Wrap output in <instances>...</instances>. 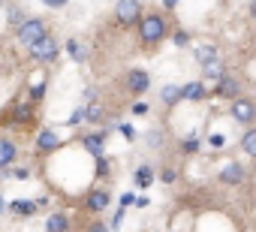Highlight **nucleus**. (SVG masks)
I'll return each mask as SVG.
<instances>
[{"label": "nucleus", "instance_id": "1", "mask_svg": "<svg viewBox=\"0 0 256 232\" xmlns=\"http://www.w3.org/2000/svg\"><path fill=\"white\" fill-rule=\"evenodd\" d=\"M166 34H169V22H166L160 12L142 16V22H139V36H142L145 46H157V42H163Z\"/></svg>", "mask_w": 256, "mask_h": 232}, {"label": "nucleus", "instance_id": "2", "mask_svg": "<svg viewBox=\"0 0 256 232\" xmlns=\"http://www.w3.org/2000/svg\"><path fill=\"white\" fill-rule=\"evenodd\" d=\"M114 22L118 28H133L142 22V0H118V6H114Z\"/></svg>", "mask_w": 256, "mask_h": 232}, {"label": "nucleus", "instance_id": "3", "mask_svg": "<svg viewBox=\"0 0 256 232\" xmlns=\"http://www.w3.org/2000/svg\"><path fill=\"white\" fill-rule=\"evenodd\" d=\"M60 54V42L52 36V34H46L42 40H36L34 46H30V58L36 60V64H48V60H54Z\"/></svg>", "mask_w": 256, "mask_h": 232}, {"label": "nucleus", "instance_id": "4", "mask_svg": "<svg viewBox=\"0 0 256 232\" xmlns=\"http://www.w3.org/2000/svg\"><path fill=\"white\" fill-rule=\"evenodd\" d=\"M229 114H232V121L250 127V124L256 121V102L247 100V96H235V100L229 102Z\"/></svg>", "mask_w": 256, "mask_h": 232}, {"label": "nucleus", "instance_id": "5", "mask_svg": "<svg viewBox=\"0 0 256 232\" xmlns=\"http://www.w3.org/2000/svg\"><path fill=\"white\" fill-rule=\"evenodd\" d=\"M46 34H48V24H46L42 18H24V24L18 28V40H22L28 48H30L36 40H42Z\"/></svg>", "mask_w": 256, "mask_h": 232}, {"label": "nucleus", "instance_id": "6", "mask_svg": "<svg viewBox=\"0 0 256 232\" xmlns=\"http://www.w3.org/2000/svg\"><path fill=\"white\" fill-rule=\"evenodd\" d=\"M108 202H112V193H108V190H102V187H94V190L88 193V199H84V208H88V211H94V214H100V211H106V208H108Z\"/></svg>", "mask_w": 256, "mask_h": 232}, {"label": "nucleus", "instance_id": "7", "mask_svg": "<svg viewBox=\"0 0 256 232\" xmlns=\"http://www.w3.org/2000/svg\"><path fill=\"white\" fill-rule=\"evenodd\" d=\"M238 90H241V84H238V78H232L229 72L217 78V88H214V94H217L220 100H235V96H238Z\"/></svg>", "mask_w": 256, "mask_h": 232}, {"label": "nucleus", "instance_id": "8", "mask_svg": "<svg viewBox=\"0 0 256 232\" xmlns=\"http://www.w3.org/2000/svg\"><path fill=\"white\" fill-rule=\"evenodd\" d=\"M148 84H151V78H148L145 70H130V76H126V88H130L133 94H145Z\"/></svg>", "mask_w": 256, "mask_h": 232}, {"label": "nucleus", "instance_id": "9", "mask_svg": "<svg viewBox=\"0 0 256 232\" xmlns=\"http://www.w3.org/2000/svg\"><path fill=\"white\" fill-rule=\"evenodd\" d=\"M181 96H184L187 102H199V100L208 96V88H205L202 82H187V84H181Z\"/></svg>", "mask_w": 256, "mask_h": 232}, {"label": "nucleus", "instance_id": "10", "mask_svg": "<svg viewBox=\"0 0 256 232\" xmlns=\"http://www.w3.org/2000/svg\"><path fill=\"white\" fill-rule=\"evenodd\" d=\"M82 145H84V151H88V154H94V157H102V145H106V130H100V133H88V136L82 139Z\"/></svg>", "mask_w": 256, "mask_h": 232}, {"label": "nucleus", "instance_id": "11", "mask_svg": "<svg viewBox=\"0 0 256 232\" xmlns=\"http://www.w3.org/2000/svg\"><path fill=\"white\" fill-rule=\"evenodd\" d=\"M58 145H60V139H58L54 130H42V133L36 136V151H42V154H52Z\"/></svg>", "mask_w": 256, "mask_h": 232}, {"label": "nucleus", "instance_id": "12", "mask_svg": "<svg viewBox=\"0 0 256 232\" xmlns=\"http://www.w3.org/2000/svg\"><path fill=\"white\" fill-rule=\"evenodd\" d=\"M30 121H34V106H28V102L12 106V121L10 124H30Z\"/></svg>", "mask_w": 256, "mask_h": 232}, {"label": "nucleus", "instance_id": "13", "mask_svg": "<svg viewBox=\"0 0 256 232\" xmlns=\"http://www.w3.org/2000/svg\"><path fill=\"white\" fill-rule=\"evenodd\" d=\"M244 178V166L241 163H229V166H223V172H220V181L223 184H238Z\"/></svg>", "mask_w": 256, "mask_h": 232}, {"label": "nucleus", "instance_id": "14", "mask_svg": "<svg viewBox=\"0 0 256 232\" xmlns=\"http://www.w3.org/2000/svg\"><path fill=\"white\" fill-rule=\"evenodd\" d=\"M16 154H18V148H16L10 139H4V136H0V169H4V166H10V163L16 160Z\"/></svg>", "mask_w": 256, "mask_h": 232}, {"label": "nucleus", "instance_id": "15", "mask_svg": "<svg viewBox=\"0 0 256 232\" xmlns=\"http://www.w3.org/2000/svg\"><path fill=\"white\" fill-rule=\"evenodd\" d=\"M184 96H181V84H166L163 90H160V102L163 106H175V102H181Z\"/></svg>", "mask_w": 256, "mask_h": 232}, {"label": "nucleus", "instance_id": "16", "mask_svg": "<svg viewBox=\"0 0 256 232\" xmlns=\"http://www.w3.org/2000/svg\"><path fill=\"white\" fill-rule=\"evenodd\" d=\"M193 54H196V60H199V64L205 66V64H211V60H217V46H211V42H205V46H199V48H196Z\"/></svg>", "mask_w": 256, "mask_h": 232}, {"label": "nucleus", "instance_id": "17", "mask_svg": "<svg viewBox=\"0 0 256 232\" xmlns=\"http://www.w3.org/2000/svg\"><path fill=\"white\" fill-rule=\"evenodd\" d=\"M46 229H48V232H64V229H70V217H66V214H52V217L46 220Z\"/></svg>", "mask_w": 256, "mask_h": 232}, {"label": "nucleus", "instance_id": "18", "mask_svg": "<svg viewBox=\"0 0 256 232\" xmlns=\"http://www.w3.org/2000/svg\"><path fill=\"white\" fill-rule=\"evenodd\" d=\"M10 211H12V214H22V217H28V214H36V202L16 199V202H10Z\"/></svg>", "mask_w": 256, "mask_h": 232}, {"label": "nucleus", "instance_id": "19", "mask_svg": "<svg viewBox=\"0 0 256 232\" xmlns=\"http://www.w3.org/2000/svg\"><path fill=\"white\" fill-rule=\"evenodd\" d=\"M66 54H70L76 64H82V60L88 58V52H84V46H82L78 40H70V42H66Z\"/></svg>", "mask_w": 256, "mask_h": 232}, {"label": "nucleus", "instance_id": "20", "mask_svg": "<svg viewBox=\"0 0 256 232\" xmlns=\"http://www.w3.org/2000/svg\"><path fill=\"white\" fill-rule=\"evenodd\" d=\"M241 148H244V154H247V157H256V127H253V130H247V133L241 136Z\"/></svg>", "mask_w": 256, "mask_h": 232}, {"label": "nucleus", "instance_id": "21", "mask_svg": "<svg viewBox=\"0 0 256 232\" xmlns=\"http://www.w3.org/2000/svg\"><path fill=\"white\" fill-rule=\"evenodd\" d=\"M84 114H88V121H94V124H102V118H106V108H102L100 102H94V100H90V106L84 108Z\"/></svg>", "mask_w": 256, "mask_h": 232}, {"label": "nucleus", "instance_id": "22", "mask_svg": "<svg viewBox=\"0 0 256 232\" xmlns=\"http://www.w3.org/2000/svg\"><path fill=\"white\" fill-rule=\"evenodd\" d=\"M151 181H154V169H151V166H142V169L136 172V184H139V187H151Z\"/></svg>", "mask_w": 256, "mask_h": 232}, {"label": "nucleus", "instance_id": "23", "mask_svg": "<svg viewBox=\"0 0 256 232\" xmlns=\"http://www.w3.org/2000/svg\"><path fill=\"white\" fill-rule=\"evenodd\" d=\"M205 76H208V78H220V76H226V70H223L217 60H211V64H205Z\"/></svg>", "mask_w": 256, "mask_h": 232}, {"label": "nucleus", "instance_id": "24", "mask_svg": "<svg viewBox=\"0 0 256 232\" xmlns=\"http://www.w3.org/2000/svg\"><path fill=\"white\" fill-rule=\"evenodd\" d=\"M82 121H88V114H84V106H82V108H76V112L70 114V121H66V124H70V127H76V124H82Z\"/></svg>", "mask_w": 256, "mask_h": 232}, {"label": "nucleus", "instance_id": "25", "mask_svg": "<svg viewBox=\"0 0 256 232\" xmlns=\"http://www.w3.org/2000/svg\"><path fill=\"white\" fill-rule=\"evenodd\" d=\"M10 24L12 28H22L24 24V12L22 10H10Z\"/></svg>", "mask_w": 256, "mask_h": 232}, {"label": "nucleus", "instance_id": "26", "mask_svg": "<svg viewBox=\"0 0 256 232\" xmlns=\"http://www.w3.org/2000/svg\"><path fill=\"white\" fill-rule=\"evenodd\" d=\"M108 172H112V163H108L106 157H96V175L102 178V175H108Z\"/></svg>", "mask_w": 256, "mask_h": 232}, {"label": "nucleus", "instance_id": "27", "mask_svg": "<svg viewBox=\"0 0 256 232\" xmlns=\"http://www.w3.org/2000/svg\"><path fill=\"white\" fill-rule=\"evenodd\" d=\"M42 94H46V82H40V84H34V88H30V100H34V102H40V100H42Z\"/></svg>", "mask_w": 256, "mask_h": 232}, {"label": "nucleus", "instance_id": "28", "mask_svg": "<svg viewBox=\"0 0 256 232\" xmlns=\"http://www.w3.org/2000/svg\"><path fill=\"white\" fill-rule=\"evenodd\" d=\"M145 139H148V145H151V148H157V145L163 142V133H157V130H151V133H148Z\"/></svg>", "mask_w": 256, "mask_h": 232}, {"label": "nucleus", "instance_id": "29", "mask_svg": "<svg viewBox=\"0 0 256 232\" xmlns=\"http://www.w3.org/2000/svg\"><path fill=\"white\" fill-rule=\"evenodd\" d=\"M172 40H175V46H178V48H181V46H187V42H190V36H187V34H184V30H178V34H175V36H172Z\"/></svg>", "mask_w": 256, "mask_h": 232}, {"label": "nucleus", "instance_id": "30", "mask_svg": "<svg viewBox=\"0 0 256 232\" xmlns=\"http://www.w3.org/2000/svg\"><path fill=\"white\" fill-rule=\"evenodd\" d=\"M184 151H187V154L199 151V139H184Z\"/></svg>", "mask_w": 256, "mask_h": 232}, {"label": "nucleus", "instance_id": "31", "mask_svg": "<svg viewBox=\"0 0 256 232\" xmlns=\"http://www.w3.org/2000/svg\"><path fill=\"white\" fill-rule=\"evenodd\" d=\"M46 6H52V10H64L66 6V0H42Z\"/></svg>", "mask_w": 256, "mask_h": 232}, {"label": "nucleus", "instance_id": "32", "mask_svg": "<svg viewBox=\"0 0 256 232\" xmlns=\"http://www.w3.org/2000/svg\"><path fill=\"white\" fill-rule=\"evenodd\" d=\"M120 133H124V139H136V130H133L130 124H124V127H120Z\"/></svg>", "mask_w": 256, "mask_h": 232}, {"label": "nucleus", "instance_id": "33", "mask_svg": "<svg viewBox=\"0 0 256 232\" xmlns=\"http://www.w3.org/2000/svg\"><path fill=\"white\" fill-rule=\"evenodd\" d=\"M223 142H226V139H223L220 133H214V136H211V148H223Z\"/></svg>", "mask_w": 256, "mask_h": 232}, {"label": "nucleus", "instance_id": "34", "mask_svg": "<svg viewBox=\"0 0 256 232\" xmlns=\"http://www.w3.org/2000/svg\"><path fill=\"white\" fill-rule=\"evenodd\" d=\"M163 181L172 184V181H175V169H163Z\"/></svg>", "mask_w": 256, "mask_h": 232}, {"label": "nucleus", "instance_id": "35", "mask_svg": "<svg viewBox=\"0 0 256 232\" xmlns=\"http://www.w3.org/2000/svg\"><path fill=\"white\" fill-rule=\"evenodd\" d=\"M133 112H136V114H145V112H148V106H145V102H136V106H133Z\"/></svg>", "mask_w": 256, "mask_h": 232}, {"label": "nucleus", "instance_id": "36", "mask_svg": "<svg viewBox=\"0 0 256 232\" xmlns=\"http://www.w3.org/2000/svg\"><path fill=\"white\" fill-rule=\"evenodd\" d=\"M120 205H133V193H124L120 196Z\"/></svg>", "mask_w": 256, "mask_h": 232}, {"label": "nucleus", "instance_id": "37", "mask_svg": "<svg viewBox=\"0 0 256 232\" xmlns=\"http://www.w3.org/2000/svg\"><path fill=\"white\" fill-rule=\"evenodd\" d=\"M84 100H88V102H90V100H96V90H94V88H88V90H84Z\"/></svg>", "mask_w": 256, "mask_h": 232}, {"label": "nucleus", "instance_id": "38", "mask_svg": "<svg viewBox=\"0 0 256 232\" xmlns=\"http://www.w3.org/2000/svg\"><path fill=\"white\" fill-rule=\"evenodd\" d=\"M16 178H22V181H24V178H30V172H28V169H16Z\"/></svg>", "mask_w": 256, "mask_h": 232}, {"label": "nucleus", "instance_id": "39", "mask_svg": "<svg viewBox=\"0 0 256 232\" xmlns=\"http://www.w3.org/2000/svg\"><path fill=\"white\" fill-rule=\"evenodd\" d=\"M178 4H181V0H163V6H166V10H175Z\"/></svg>", "mask_w": 256, "mask_h": 232}, {"label": "nucleus", "instance_id": "40", "mask_svg": "<svg viewBox=\"0 0 256 232\" xmlns=\"http://www.w3.org/2000/svg\"><path fill=\"white\" fill-rule=\"evenodd\" d=\"M250 16H253V22H256V0H250Z\"/></svg>", "mask_w": 256, "mask_h": 232}, {"label": "nucleus", "instance_id": "41", "mask_svg": "<svg viewBox=\"0 0 256 232\" xmlns=\"http://www.w3.org/2000/svg\"><path fill=\"white\" fill-rule=\"evenodd\" d=\"M6 208H10V205H6V202H4V196H0V214H4V211H6Z\"/></svg>", "mask_w": 256, "mask_h": 232}]
</instances>
